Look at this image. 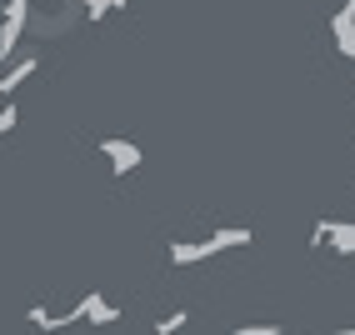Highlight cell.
Returning a JSON list of instances; mask_svg holds the SVG:
<instances>
[{
	"mask_svg": "<svg viewBox=\"0 0 355 335\" xmlns=\"http://www.w3.org/2000/svg\"><path fill=\"white\" fill-rule=\"evenodd\" d=\"M0 70H6V60H0Z\"/></svg>",
	"mask_w": 355,
	"mask_h": 335,
	"instance_id": "9",
	"label": "cell"
},
{
	"mask_svg": "<svg viewBox=\"0 0 355 335\" xmlns=\"http://www.w3.org/2000/svg\"><path fill=\"white\" fill-rule=\"evenodd\" d=\"M311 250L355 255V221H320V225L311 230Z\"/></svg>",
	"mask_w": 355,
	"mask_h": 335,
	"instance_id": "3",
	"label": "cell"
},
{
	"mask_svg": "<svg viewBox=\"0 0 355 335\" xmlns=\"http://www.w3.org/2000/svg\"><path fill=\"white\" fill-rule=\"evenodd\" d=\"M70 316H76V325H85V330H105V325L121 320V310H115L101 291H85L76 305H70Z\"/></svg>",
	"mask_w": 355,
	"mask_h": 335,
	"instance_id": "2",
	"label": "cell"
},
{
	"mask_svg": "<svg viewBox=\"0 0 355 335\" xmlns=\"http://www.w3.org/2000/svg\"><path fill=\"white\" fill-rule=\"evenodd\" d=\"M185 325H191V310H171V316H160V320H155L160 335H175V330H185Z\"/></svg>",
	"mask_w": 355,
	"mask_h": 335,
	"instance_id": "5",
	"label": "cell"
},
{
	"mask_svg": "<svg viewBox=\"0 0 355 335\" xmlns=\"http://www.w3.org/2000/svg\"><path fill=\"white\" fill-rule=\"evenodd\" d=\"M101 155L110 160L115 175H135L140 160H146V155H140V146H135V140H125V135H105V140H101Z\"/></svg>",
	"mask_w": 355,
	"mask_h": 335,
	"instance_id": "4",
	"label": "cell"
},
{
	"mask_svg": "<svg viewBox=\"0 0 355 335\" xmlns=\"http://www.w3.org/2000/svg\"><path fill=\"white\" fill-rule=\"evenodd\" d=\"M350 26H355V0H345V6L330 15V35H336V31H350Z\"/></svg>",
	"mask_w": 355,
	"mask_h": 335,
	"instance_id": "6",
	"label": "cell"
},
{
	"mask_svg": "<svg viewBox=\"0 0 355 335\" xmlns=\"http://www.w3.org/2000/svg\"><path fill=\"white\" fill-rule=\"evenodd\" d=\"M241 246H250V230L245 225H225L216 235H205V241H175V246H165V260H171V266H196V260H210L220 250H241Z\"/></svg>",
	"mask_w": 355,
	"mask_h": 335,
	"instance_id": "1",
	"label": "cell"
},
{
	"mask_svg": "<svg viewBox=\"0 0 355 335\" xmlns=\"http://www.w3.org/2000/svg\"><path fill=\"white\" fill-rule=\"evenodd\" d=\"M241 335H286V325H270V320H255V325H241Z\"/></svg>",
	"mask_w": 355,
	"mask_h": 335,
	"instance_id": "8",
	"label": "cell"
},
{
	"mask_svg": "<svg viewBox=\"0 0 355 335\" xmlns=\"http://www.w3.org/2000/svg\"><path fill=\"white\" fill-rule=\"evenodd\" d=\"M15 126H20V105H10V101H6V105H0V140H6Z\"/></svg>",
	"mask_w": 355,
	"mask_h": 335,
	"instance_id": "7",
	"label": "cell"
}]
</instances>
